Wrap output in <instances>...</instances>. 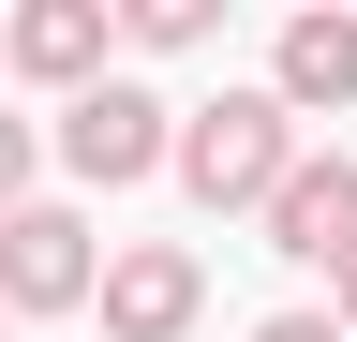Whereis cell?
Instances as JSON below:
<instances>
[{
  "mask_svg": "<svg viewBox=\"0 0 357 342\" xmlns=\"http://www.w3.org/2000/svg\"><path fill=\"white\" fill-rule=\"evenodd\" d=\"M164 164H178V194H194V208H268V179L298 164V119L268 104V90H223V104H178V134H164Z\"/></svg>",
  "mask_w": 357,
  "mask_h": 342,
  "instance_id": "6da1fadb",
  "label": "cell"
},
{
  "mask_svg": "<svg viewBox=\"0 0 357 342\" xmlns=\"http://www.w3.org/2000/svg\"><path fill=\"white\" fill-rule=\"evenodd\" d=\"M164 134H178V104H164V90H134V75H89V90L60 104V164H75L89 194L164 179Z\"/></svg>",
  "mask_w": 357,
  "mask_h": 342,
  "instance_id": "7a4b0ae2",
  "label": "cell"
},
{
  "mask_svg": "<svg viewBox=\"0 0 357 342\" xmlns=\"http://www.w3.org/2000/svg\"><path fill=\"white\" fill-rule=\"evenodd\" d=\"M89 297H105V342H194L208 268H194L178 238H119L105 268H89Z\"/></svg>",
  "mask_w": 357,
  "mask_h": 342,
  "instance_id": "3957f363",
  "label": "cell"
},
{
  "mask_svg": "<svg viewBox=\"0 0 357 342\" xmlns=\"http://www.w3.org/2000/svg\"><path fill=\"white\" fill-rule=\"evenodd\" d=\"M89 268H105V253H89V224L75 208H0V313H75L89 297Z\"/></svg>",
  "mask_w": 357,
  "mask_h": 342,
  "instance_id": "277c9868",
  "label": "cell"
},
{
  "mask_svg": "<svg viewBox=\"0 0 357 342\" xmlns=\"http://www.w3.org/2000/svg\"><path fill=\"white\" fill-rule=\"evenodd\" d=\"M268 253H298V268H328V253L357 238V149H298L283 179H268Z\"/></svg>",
  "mask_w": 357,
  "mask_h": 342,
  "instance_id": "5b68a950",
  "label": "cell"
},
{
  "mask_svg": "<svg viewBox=\"0 0 357 342\" xmlns=\"http://www.w3.org/2000/svg\"><path fill=\"white\" fill-rule=\"evenodd\" d=\"M105 45H119V15L105 0H15V15H0V60L30 75V90H89V75H105Z\"/></svg>",
  "mask_w": 357,
  "mask_h": 342,
  "instance_id": "8992f818",
  "label": "cell"
},
{
  "mask_svg": "<svg viewBox=\"0 0 357 342\" xmlns=\"http://www.w3.org/2000/svg\"><path fill=\"white\" fill-rule=\"evenodd\" d=\"M268 104H283V119H342V104H357V15H283Z\"/></svg>",
  "mask_w": 357,
  "mask_h": 342,
  "instance_id": "52a82bcc",
  "label": "cell"
},
{
  "mask_svg": "<svg viewBox=\"0 0 357 342\" xmlns=\"http://www.w3.org/2000/svg\"><path fill=\"white\" fill-rule=\"evenodd\" d=\"M119 30H134V45H164V60H178V45H208V0H134Z\"/></svg>",
  "mask_w": 357,
  "mask_h": 342,
  "instance_id": "ba28073f",
  "label": "cell"
},
{
  "mask_svg": "<svg viewBox=\"0 0 357 342\" xmlns=\"http://www.w3.org/2000/svg\"><path fill=\"white\" fill-rule=\"evenodd\" d=\"M30 164H45V149H30V119H0V208H30Z\"/></svg>",
  "mask_w": 357,
  "mask_h": 342,
  "instance_id": "9c48e42d",
  "label": "cell"
},
{
  "mask_svg": "<svg viewBox=\"0 0 357 342\" xmlns=\"http://www.w3.org/2000/svg\"><path fill=\"white\" fill-rule=\"evenodd\" d=\"M328 283H342V297H328V327H342V342H357V238H342V253H328Z\"/></svg>",
  "mask_w": 357,
  "mask_h": 342,
  "instance_id": "30bf717a",
  "label": "cell"
},
{
  "mask_svg": "<svg viewBox=\"0 0 357 342\" xmlns=\"http://www.w3.org/2000/svg\"><path fill=\"white\" fill-rule=\"evenodd\" d=\"M253 342H342V327H328V313H268Z\"/></svg>",
  "mask_w": 357,
  "mask_h": 342,
  "instance_id": "8fae6325",
  "label": "cell"
},
{
  "mask_svg": "<svg viewBox=\"0 0 357 342\" xmlns=\"http://www.w3.org/2000/svg\"><path fill=\"white\" fill-rule=\"evenodd\" d=\"M0 342H15V313H0Z\"/></svg>",
  "mask_w": 357,
  "mask_h": 342,
  "instance_id": "7c38bea8",
  "label": "cell"
}]
</instances>
